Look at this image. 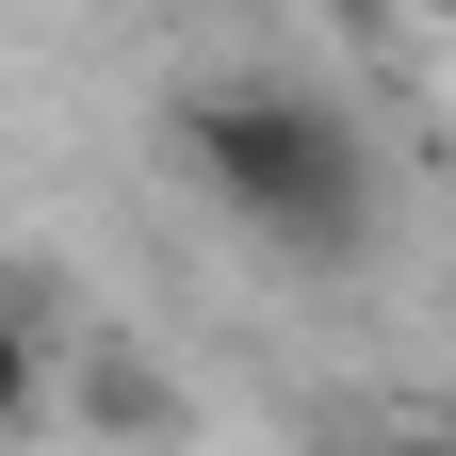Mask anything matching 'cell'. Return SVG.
Here are the masks:
<instances>
[{"label":"cell","mask_w":456,"mask_h":456,"mask_svg":"<svg viewBox=\"0 0 456 456\" xmlns=\"http://www.w3.org/2000/svg\"><path fill=\"white\" fill-rule=\"evenodd\" d=\"M391 17H408V33H424V17H456V0H391Z\"/></svg>","instance_id":"3957f363"},{"label":"cell","mask_w":456,"mask_h":456,"mask_svg":"<svg viewBox=\"0 0 456 456\" xmlns=\"http://www.w3.org/2000/svg\"><path fill=\"white\" fill-rule=\"evenodd\" d=\"M326 17H391V0H326Z\"/></svg>","instance_id":"277c9868"},{"label":"cell","mask_w":456,"mask_h":456,"mask_svg":"<svg viewBox=\"0 0 456 456\" xmlns=\"http://www.w3.org/2000/svg\"><path fill=\"white\" fill-rule=\"evenodd\" d=\"M180 163H196V196L228 228H261V245H294V261H359L375 196H391L375 131L326 82H212V98H180Z\"/></svg>","instance_id":"6da1fadb"},{"label":"cell","mask_w":456,"mask_h":456,"mask_svg":"<svg viewBox=\"0 0 456 456\" xmlns=\"http://www.w3.org/2000/svg\"><path fill=\"white\" fill-rule=\"evenodd\" d=\"M33 408H49V359H33V326L0 310V424H33Z\"/></svg>","instance_id":"7a4b0ae2"}]
</instances>
